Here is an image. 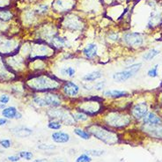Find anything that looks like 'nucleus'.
Listing matches in <instances>:
<instances>
[{"instance_id":"obj_1","label":"nucleus","mask_w":162,"mask_h":162,"mask_svg":"<svg viewBox=\"0 0 162 162\" xmlns=\"http://www.w3.org/2000/svg\"><path fill=\"white\" fill-rule=\"evenodd\" d=\"M89 130H90V134L93 135L95 138H97L98 139L101 140L103 143H105L108 145H112L117 142L116 134L114 133L112 131H109L107 130H105L100 126L92 125V126L89 127Z\"/></svg>"},{"instance_id":"obj_2","label":"nucleus","mask_w":162,"mask_h":162,"mask_svg":"<svg viewBox=\"0 0 162 162\" xmlns=\"http://www.w3.org/2000/svg\"><path fill=\"white\" fill-rule=\"evenodd\" d=\"M35 90H39V91H45V90H51V89H55L56 87L58 86V83L45 76L36 77L33 81L31 85Z\"/></svg>"},{"instance_id":"obj_3","label":"nucleus","mask_w":162,"mask_h":162,"mask_svg":"<svg viewBox=\"0 0 162 162\" xmlns=\"http://www.w3.org/2000/svg\"><path fill=\"white\" fill-rule=\"evenodd\" d=\"M142 64L141 63H136V64H132L130 66H129L126 70H122V71H119L116 72L113 75V79L115 82H124L128 79H130V77H132L140 70Z\"/></svg>"},{"instance_id":"obj_4","label":"nucleus","mask_w":162,"mask_h":162,"mask_svg":"<svg viewBox=\"0 0 162 162\" xmlns=\"http://www.w3.org/2000/svg\"><path fill=\"white\" fill-rule=\"evenodd\" d=\"M107 122L108 125H111L115 128H121L130 123V118L125 115H108Z\"/></svg>"},{"instance_id":"obj_5","label":"nucleus","mask_w":162,"mask_h":162,"mask_svg":"<svg viewBox=\"0 0 162 162\" xmlns=\"http://www.w3.org/2000/svg\"><path fill=\"white\" fill-rule=\"evenodd\" d=\"M124 42L131 47H139L143 44L144 39L138 33H130L124 35Z\"/></svg>"},{"instance_id":"obj_6","label":"nucleus","mask_w":162,"mask_h":162,"mask_svg":"<svg viewBox=\"0 0 162 162\" xmlns=\"http://www.w3.org/2000/svg\"><path fill=\"white\" fill-rule=\"evenodd\" d=\"M63 91L65 95L69 97H75L79 92V86L74 82L67 81L63 84Z\"/></svg>"},{"instance_id":"obj_7","label":"nucleus","mask_w":162,"mask_h":162,"mask_svg":"<svg viewBox=\"0 0 162 162\" xmlns=\"http://www.w3.org/2000/svg\"><path fill=\"white\" fill-rule=\"evenodd\" d=\"M148 112V107L146 103L142 102V103H138L134 107L132 108V115L136 119L139 120L144 118Z\"/></svg>"},{"instance_id":"obj_8","label":"nucleus","mask_w":162,"mask_h":162,"mask_svg":"<svg viewBox=\"0 0 162 162\" xmlns=\"http://www.w3.org/2000/svg\"><path fill=\"white\" fill-rule=\"evenodd\" d=\"M51 138H52V140L57 144H65V143H68L70 139V135L63 131L54 132L51 135Z\"/></svg>"},{"instance_id":"obj_9","label":"nucleus","mask_w":162,"mask_h":162,"mask_svg":"<svg viewBox=\"0 0 162 162\" xmlns=\"http://www.w3.org/2000/svg\"><path fill=\"white\" fill-rule=\"evenodd\" d=\"M145 125H160L162 124V120L160 117L156 115L154 113H149L147 115L144 117Z\"/></svg>"},{"instance_id":"obj_10","label":"nucleus","mask_w":162,"mask_h":162,"mask_svg":"<svg viewBox=\"0 0 162 162\" xmlns=\"http://www.w3.org/2000/svg\"><path fill=\"white\" fill-rule=\"evenodd\" d=\"M145 130L155 138H162V126L160 125H145Z\"/></svg>"},{"instance_id":"obj_11","label":"nucleus","mask_w":162,"mask_h":162,"mask_svg":"<svg viewBox=\"0 0 162 162\" xmlns=\"http://www.w3.org/2000/svg\"><path fill=\"white\" fill-rule=\"evenodd\" d=\"M43 98L45 100L46 106L56 107L61 105V100L56 94H46Z\"/></svg>"},{"instance_id":"obj_12","label":"nucleus","mask_w":162,"mask_h":162,"mask_svg":"<svg viewBox=\"0 0 162 162\" xmlns=\"http://www.w3.org/2000/svg\"><path fill=\"white\" fill-rule=\"evenodd\" d=\"M97 45L94 43H90L86 45L83 49V54L87 59H92L97 55Z\"/></svg>"},{"instance_id":"obj_13","label":"nucleus","mask_w":162,"mask_h":162,"mask_svg":"<svg viewBox=\"0 0 162 162\" xmlns=\"http://www.w3.org/2000/svg\"><path fill=\"white\" fill-rule=\"evenodd\" d=\"M12 132L15 136L19 137V138H26V137H28V136H30L31 134L33 133L32 130H30V129L24 126L13 128V129H12Z\"/></svg>"},{"instance_id":"obj_14","label":"nucleus","mask_w":162,"mask_h":162,"mask_svg":"<svg viewBox=\"0 0 162 162\" xmlns=\"http://www.w3.org/2000/svg\"><path fill=\"white\" fill-rule=\"evenodd\" d=\"M102 77V72L100 71V70H94V71H92L90 73H87L85 74L84 77H82V79L84 81L86 82H92L94 80H97L99 78Z\"/></svg>"},{"instance_id":"obj_15","label":"nucleus","mask_w":162,"mask_h":162,"mask_svg":"<svg viewBox=\"0 0 162 162\" xmlns=\"http://www.w3.org/2000/svg\"><path fill=\"white\" fill-rule=\"evenodd\" d=\"M129 93L125 91H119V90H107L104 92V96L109 98H121L123 96H127Z\"/></svg>"},{"instance_id":"obj_16","label":"nucleus","mask_w":162,"mask_h":162,"mask_svg":"<svg viewBox=\"0 0 162 162\" xmlns=\"http://www.w3.org/2000/svg\"><path fill=\"white\" fill-rule=\"evenodd\" d=\"M18 113L17 108L15 107H5L2 111V115L6 119H13L16 116V114Z\"/></svg>"},{"instance_id":"obj_17","label":"nucleus","mask_w":162,"mask_h":162,"mask_svg":"<svg viewBox=\"0 0 162 162\" xmlns=\"http://www.w3.org/2000/svg\"><path fill=\"white\" fill-rule=\"evenodd\" d=\"M51 42H52V45H53L54 47L60 49V48H63V47L65 46V44H66V40H65L64 38L60 37V36H55V37L52 38Z\"/></svg>"},{"instance_id":"obj_18","label":"nucleus","mask_w":162,"mask_h":162,"mask_svg":"<svg viewBox=\"0 0 162 162\" xmlns=\"http://www.w3.org/2000/svg\"><path fill=\"white\" fill-rule=\"evenodd\" d=\"M74 133L77 135V137H79L80 138L84 139V140H88L90 139L91 138V134L87 131H85L84 130H81V129H78V128H76L74 129Z\"/></svg>"},{"instance_id":"obj_19","label":"nucleus","mask_w":162,"mask_h":162,"mask_svg":"<svg viewBox=\"0 0 162 162\" xmlns=\"http://www.w3.org/2000/svg\"><path fill=\"white\" fill-rule=\"evenodd\" d=\"M60 72L62 73L63 76H68L70 77H73L75 76L76 70L73 67H64L63 69H61Z\"/></svg>"},{"instance_id":"obj_20","label":"nucleus","mask_w":162,"mask_h":162,"mask_svg":"<svg viewBox=\"0 0 162 162\" xmlns=\"http://www.w3.org/2000/svg\"><path fill=\"white\" fill-rule=\"evenodd\" d=\"M159 53H160V51L159 50H157V49H151V50H149L147 53H145L144 56H143V58L145 59V60H152V59H153L155 56H158L159 55Z\"/></svg>"},{"instance_id":"obj_21","label":"nucleus","mask_w":162,"mask_h":162,"mask_svg":"<svg viewBox=\"0 0 162 162\" xmlns=\"http://www.w3.org/2000/svg\"><path fill=\"white\" fill-rule=\"evenodd\" d=\"M13 17V14L9 11H1L0 12V20L3 21H10Z\"/></svg>"},{"instance_id":"obj_22","label":"nucleus","mask_w":162,"mask_h":162,"mask_svg":"<svg viewBox=\"0 0 162 162\" xmlns=\"http://www.w3.org/2000/svg\"><path fill=\"white\" fill-rule=\"evenodd\" d=\"M92 158L90 155L84 153V154H81L80 156H78L77 159H76V162H91Z\"/></svg>"},{"instance_id":"obj_23","label":"nucleus","mask_w":162,"mask_h":162,"mask_svg":"<svg viewBox=\"0 0 162 162\" xmlns=\"http://www.w3.org/2000/svg\"><path fill=\"white\" fill-rule=\"evenodd\" d=\"M19 156L22 159L27 160H31L33 159V153L31 152H28V151H22L19 153Z\"/></svg>"},{"instance_id":"obj_24","label":"nucleus","mask_w":162,"mask_h":162,"mask_svg":"<svg viewBox=\"0 0 162 162\" xmlns=\"http://www.w3.org/2000/svg\"><path fill=\"white\" fill-rule=\"evenodd\" d=\"M48 127L51 130H60L61 127H62V124L57 122V121H51L48 123Z\"/></svg>"},{"instance_id":"obj_25","label":"nucleus","mask_w":162,"mask_h":162,"mask_svg":"<svg viewBox=\"0 0 162 162\" xmlns=\"http://www.w3.org/2000/svg\"><path fill=\"white\" fill-rule=\"evenodd\" d=\"M73 118L76 121H81V122H85L88 120V116L86 115H85L83 113H76L73 115Z\"/></svg>"},{"instance_id":"obj_26","label":"nucleus","mask_w":162,"mask_h":162,"mask_svg":"<svg viewBox=\"0 0 162 162\" xmlns=\"http://www.w3.org/2000/svg\"><path fill=\"white\" fill-rule=\"evenodd\" d=\"M86 154L90 155V156H95V157H100L101 155H103L105 153L104 151H101V150H90V151H87L85 153Z\"/></svg>"},{"instance_id":"obj_27","label":"nucleus","mask_w":162,"mask_h":162,"mask_svg":"<svg viewBox=\"0 0 162 162\" xmlns=\"http://www.w3.org/2000/svg\"><path fill=\"white\" fill-rule=\"evenodd\" d=\"M158 65H155L153 68L150 69L149 71H148V76L152 77H155L158 76Z\"/></svg>"},{"instance_id":"obj_28","label":"nucleus","mask_w":162,"mask_h":162,"mask_svg":"<svg viewBox=\"0 0 162 162\" xmlns=\"http://www.w3.org/2000/svg\"><path fill=\"white\" fill-rule=\"evenodd\" d=\"M38 148L41 149V150H54L56 149V146L53 145H46V144H42V145H39Z\"/></svg>"},{"instance_id":"obj_29","label":"nucleus","mask_w":162,"mask_h":162,"mask_svg":"<svg viewBox=\"0 0 162 162\" xmlns=\"http://www.w3.org/2000/svg\"><path fill=\"white\" fill-rule=\"evenodd\" d=\"M0 145L2 147L7 149V148L11 147L12 144H11V141L9 139H2V140H0Z\"/></svg>"},{"instance_id":"obj_30","label":"nucleus","mask_w":162,"mask_h":162,"mask_svg":"<svg viewBox=\"0 0 162 162\" xmlns=\"http://www.w3.org/2000/svg\"><path fill=\"white\" fill-rule=\"evenodd\" d=\"M9 100H10V97L7 94H2L0 96V103H2V104L6 105L9 102Z\"/></svg>"},{"instance_id":"obj_31","label":"nucleus","mask_w":162,"mask_h":162,"mask_svg":"<svg viewBox=\"0 0 162 162\" xmlns=\"http://www.w3.org/2000/svg\"><path fill=\"white\" fill-rule=\"evenodd\" d=\"M105 81H100V82H98L97 84L94 85V89L97 90V91H101L103 90L104 86H105Z\"/></svg>"},{"instance_id":"obj_32","label":"nucleus","mask_w":162,"mask_h":162,"mask_svg":"<svg viewBox=\"0 0 162 162\" xmlns=\"http://www.w3.org/2000/svg\"><path fill=\"white\" fill-rule=\"evenodd\" d=\"M47 10H48V6H40L39 9L36 11V13H44L47 12Z\"/></svg>"},{"instance_id":"obj_33","label":"nucleus","mask_w":162,"mask_h":162,"mask_svg":"<svg viewBox=\"0 0 162 162\" xmlns=\"http://www.w3.org/2000/svg\"><path fill=\"white\" fill-rule=\"evenodd\" d=\"M20 156H18V155H13V156H9L8 158H7V160H9V161H12V162H17L20 160Z\"/></svg>"},{"instance_id":"obj_34","label":"nucleus","mask_w":162,"mask_h":162,"mask_svg":"<svg viewBox=\"0 0 162 162\" xmlns=\"http://www.w3.org/2000/svg\"><path fill=\"white\" fill-rule=\"evenodd\" d=\"M109 39L112 41H117L119 39V36L116 34H111V35H109Z\"/></svg>"},{"instance_id":"obj_35","label":"nucleus","mask_w":162,"mask_h":162,"mask_svg":"<svg viewBox=\"0 0 162 162\" xmlns=\"http://www.w3.org/2000/svg\"><path fill=\"white\" fill-rule=\"evenodd\" d=\"M6 123H7L6 118H5V117L0 118V126H3V125H5V124H6Z\"/></svg>"},{"instance_id":"obj_36","label":"nucleus","mask_w":162,"mask_h":162,"mask_svg":"<svg viewBox=\"0 0 162 162\" xmlns=\"http://www.w3.org/2000/svg\"><path fill=\"white\" fill-rule=\"evenodd\" d=\"M21 117H22V115H21V113L18 112L16 114V116H15V119H21Z\"/></svg>"},{"instance_id":"obj_37","label":"nucleus","mask_w":162,"mask_h":162,"mask_svg":"<svg viewBox=\"0 0 162 162\" xmlns=\"http://www.w3.org/2000/svg\"><path fill=\"white\" fill-rule=\"evenodd\" d=\"M35 162H47V160H36Z\"/></svg>"},{"instance_id":"obj_38","label":"nucleus","mask_w":162,"mask_h":162,"mask_svg":"<svg viewBox=\"0 0 162 162\" xmlns=\"http://www.w3.org/2000/svg\"><path fill=\"white\" fill-rule=\"evenodd\" d=\"M6 107V105L5 104H2V103H0V109H4Z\"/></svg>"},{"instance_id":"obj_39","label":"nucleus","mask_w":162,"mask_h":162,"mask_svg":"<svg viewBox=\"0 0 162 162\" xmlns=\"http://www.w3.org/2000/svg\"><path fill=\"white\" fill-rule=\"evenodd\" d=\"M58 162H63V161H58Z\"/></svg>"}]
</instances>
